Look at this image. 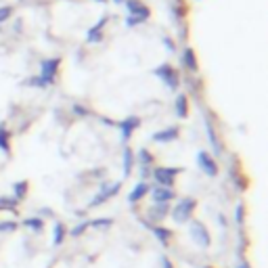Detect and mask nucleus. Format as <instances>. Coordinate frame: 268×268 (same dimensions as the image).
<instances>
[{
    "mask_svg": "<svg viewBox=\"0 0 268 268\" xmlns=\"http://www.w3.org/2000/svg\"><path fill=\"white\" fill-rule=\"evenodd\" d=\"M23 226H27V228H32V230H36V233H42L44 230V222H42V218H25L23 220Z\"/></svg>",
    "mask_w": 268,
    "mask_h": 268,
    "instance_id": "nucleus-24",
    "label": "nucleus"
},
{
    "mask_svg": "<svg viewBox=\"0 0 268 268\" xmlns=\"http://www.w3.org/2000/svg\"><path fill=\"white\" fill-rule=\"evenodd\" d=\"M27 86H38V88H46V84L40 80V76H34V78H29L27 82H25Z\"/></svg>",
    "mask_w": 268,
    "mask_h": 268,
    "instance_id": "nucleus-30",
    "label": "nucleus"
},
{
    "mask_svg": "<svg viewBox=\"0 0 268 268\" xmlns=\"http://www.w3.org/2000/svg\"><path fill=\"white\" fill-rule=\"evenodd\" d=\"M86 228H91V226H88V222H80L76 228H71V237H80Z\"/></svg>",
    "mask_w": 268,
    "mask_h": 268,
    "instance_id": "nucleus-27",
    "label": "nucleus"
},
{
    "mask_svg": "<svg viewBox=\"0 0 268 268\" xmlns=\"http://www.w3.org/2000/svg\"><path fill=\"white\" fill-rule=\"evenodd\" d=\"M197 164H199V168H201V172L205 176H210V178L218 176V164H216V159H214L207 151H199L197 153Z\"/></svg>",
    "mask_w": 268,
    "mask_h": 268,
    "instance_id": "nucleus-8",
    "label": "nucleus"
},
{
    "mask_svg": "<svg viewBox=\"0 0 268 268\" xmlns=\"http://www.w3.org/2000/svg\"><path fill=\"white\" fill-rule=\"evenodd\" d=\"M174 109H176V115H178V117H181V120H187V115H189V99H187V95H178V97H176Z\"/></svg>",
    "mask_w": 268,
    "mask_h": 268,
    "instance_id": "nucleus-18",
    "label": "nucleus"
},
{
    "mask_svg": "<svg viewBox=\"0 0 268 268\" xmlns=\"http://www.w3.org/2000/svg\"><path fill=\"white\" fill-rule=\"evenodd\" d=\"M65 235H67V228H65V224L57 222V224H55V228H52V245H55V247H59V245L63 243Z\"/></svg>",
    "mask_w": 268,
    "mask_h": 268,
    "instance_id": "nucleus-21",
    "label": "nucleus"
},
{
    "mask_svg": "<svg viewBox=\"0 0 268 268\" xmlns=\"http://www.w3.org/2000/svg\"><path fill=\"white\" fill-rule=\"evenodd\" d=\"M59 65H61V59H59V57H55V59H46V61L40 63V80H42L46 86L55 84Z\"/></svg>",
    "mask_w": 268,
    "mask_h": 268,
    "instance_id": "nucleus-4",
    "label": "nucleus"
},
{
    "mask_svg": "<svg viewBox=\"0 0 268 268\" xmlns=\"http://www.w3.org/2000/svg\"><path fill=\"white\" fill-rule=\"evenodd\" d=\"M195 207H197V201H195L193 197H185V199H181V201L176 203V207L172 210V220L178 222V224L189 222L191 216H193V212H195Z\"/></svg>",
    "mask_w": 268,
    "mask_h": 268,
    "instance_id": "nucleus-2",
    "label": "nucleus"
},
{
    "mask_svg": "<svg viewBox=\"0 0 268 268\" xmlns=\"http://www.w3.org/2000/svg\"><path fill=\"white\" fill-rule=\"evenodd\" d=\"M151 218L155 220V222H159V220H164L168 214H170V207H168V203H155V207H151Z\"/></svg>",
    "mask_w": 268,
    "mask_h": 268,
    "instance_id": "nucleus-20",
    "label": "nucleus"
},
{
    "mask_svg": "<svg viewBox=\"0 0 268 268\" xmlns=\"http://www.w3.org/2000/svg\"><path fill=\"white\" fill-rule=\"evenodd\" d=\"M164 44H166V48H168L170 52H174V50H176V46H174V40H170V38H164Z\"/></svg>",
    "mask_w": 268,
    "mask_h": 268,
    "instance_id": "nucleus-34",
    "label": "nucleus"
},
{
    "mask_svg": "<svg viewBox=\"0 0 268 268\" xmlns=\"http://www.w3.org/2000/svg\"><path fill=\"white\" fill-rule=\"evenodd\" d=\"M124 3H126V9H128L130 17H140V19H145V21L151 17L149 7L142 3V0H124Z\"/></svg>",
    "mask_w": 268,
    "mask_h": 268,
    "instance_id": "nucleus-10",
    "label": "nucleus"
},
{
    "mask_svg": "<svg viewBox=\"0 0 268 268\" xmlns=\"http://www.w3.org/2000/svg\"><path fill=\"white\" fill-rule=\"evenodd\" d=\"M237 268H249V264H247V262H241V264H239Z\"/></svg>",
    "mask_w": 268,
    "mask_h": 268,
    "instance_id": "nucleus-36",
    "label": "nucleus"
},
{
    "mask_svg": "<svg viewBox=\"0 0 268 268\" xmlns=\"http://www.w3.org/2000/svg\"><path fill=\"white\" fill-rule=\"evenodd\" d=\"M151 191V199H153V203H170L174 197H176V193H174V189H170V187H151L149 189Z\"/></svg>",
    "mask_w": 268,
    "mask_h": 268,
    "instance_id": "nucleus-11",
    "label": "nucleus"
},
{
    "mask_svg": "<svg viewBox=\"0 0 268 268\" xmlns=\"http://www.w3.org/2000/svg\"><path fill=\"white\" fill-rule=\"evenodd\" d=\"M11 15H13V7H0V23L7 21Z\"/></svg>",
    "mask_w": 268,
    "mask_h": 268,
    "instance_id": "nucleus-28",
    "label": "nucleus"
},
{
    "mask_svg": "<svg viewBox=\"0 0 268 268\" xmlns=\"http://www.w3.org/2000/svg\"><path fill=\"white\" fill-rule=\"evenodd\" d=\"M151 230H153V235L157 237V241L162 245L170 243V239H172V230L170 228H166V226H151Z\"/></svg>",
    "mask_w": 268,
    "mask_h": 268,
    "instance_id": "nucleus-19",
    "label": "nucleus"
},
{
    "mask_svg": "<svg viewBox=\"0 0 268 268\" xmlns=\"http://www.w3.org/2000/svg\"><path fill=\"white\" fill-rule=\"evenodd\" d=\"M149 189H151V187H149L147 183H142V181H140V183H138V185H136V187L130 191V195H128V201H130V203H136V201H140V199H142V197H145V195L149 193Z\"/></svg>",
    "mask_w": 268,
    "mask_h": 268,
    "instance_id": "nucleus-17",
    "label": "nucleus"
},
{
    "mask_svg": "<svg viewBox=\"0 0 268 268\" xmlns=\"http://www.w3.org/2000/svg\"><path fill=\"white\" fill-rule=\"evenodd\" d=\"M162 264H164V268H174V266H172V262H170L168 258H164V260H162Z\"/></svg>",
    "mask_w": 268,
    "mask_h": 268,
    "instance_id": "nucleus-35",
    "label": "nucleus"
},
{
    "mask_svg": "<svg viewBox=\"0 0 268 268\" xmlns=\"http://www.w3.org/2000/svg\"><path fill=\"white\" fill-rule=\"evenodd\" d=\"M9 130H7V126L5 124H0V151H5L7 155L11 153V142H9Z\"/></svg>",
    "mask_w": 268,
    "mask_h": 268,
    "instance_id": "nucleus-22",
    "label": "nucleus"
},
{
    "mask_svg": "<svg viewBox=\"0 0 268 268\" xmlns=\"http://www.w3.org/2000/svg\"><path fill=\"white\" fill-rule=\"evenodd\" d=\"M134 162L138 164L142 176H149L151 170H153V164H155V157H153V153H149L147 149H138V153L134 155Z\"/></svg>",
    "mask_w": 268,
    "mask_h": 268,
    "instance_id": "nucleus-9",
    "label": "nucleus"
},
{
    "mask_svg": "<svg viewBox=\"0 0 268 268\" xmlns=\"http://www.w3.org/2000/svg\"><path fill=\"white\" fill-rule=\"evenodd\" d=\"M11 233V230H17V222H0V233Z\"/></svg>",
    "mask_w": 268,
    "mask_h": 268,
    "instance_id": "nucleus-29",
    "label": "nucleus"
},
{
    "mask_svg": "<svg viewBox=\"0 0 268 268\" xmlns=\"http://www.w3.org/2000/svg\"><path fill=\"white\" fill-rule=\"evenodd\" d=\"M183 67L189 69V71H193V74L199 69L197 57H195V50H193L191 46H185V50H183Z\"/></svg>",
    "mask_w": 268,
    "mask_h": 268,
    "instance_id": "nucleus-15",
    "label": "nucleus"
},
{
    "mask_svg": "<svg viewBox=\"0 0 268 268\" xmlns=\"http://www.w3.org/2000/svg\"><path fill=\"white\" fill-rule=\"evenodd\" d=\"M191 230V237H193V241L197 243L199 247H210V243H212V237H210V233H207V228L201 224V222H197V220H193L191 222V226H189Z\"/></svg>",
    "mask_w": 268,
    "mask_h": 268,
    "instance_id": "nucleus-6",
    "label": "nucleus"
},
{
    "mask_svg": "<svg viewBox=\"0 0 268 268\" xmlns=\"http://www.w3.org/2000/svg\"><path fill=\"white\" fill-rule=\"evenodd\" d=\"M205 130H207L210 142H212V147H214V153L220 155V153H222V147H220V140L216 138V128H214V124H212L210 117H205Z\"/></svg>",
    "mask_w": 268,
    "mask_h": 268,
    "instance_id": "nucleus-16",
    "label": "nucleus"
},
{
    "mask_svg": "<svg viewBox=\"0 0 268 268\" xmlns=\"http://www.w3.org/2000/svg\"><path fill=\"white\" fill-rule=\"evenodd\" d=\"M111 224H113L111 218H95V220L88 222V226H93V228H109Z\"/></svg>",
    "mask_w": 268,
    "mask_h": 268,
    "instance_id": "nucleus-25",
    "label": "nucleus"
},
{
    "mask_svg": "<svg viewBox=\"0 0 268 268\" xmlns=\"http://www.w3.org/2000/svg\"><path fill=\"white\" fill-rule=\"evenodd\" d=\"M205 268H210V266H205Z\"/></svg>",
    "mask_w": 268,
    "mask_h": 268,
    "instance_id": "nucleus-38",
    "label": "nucleus"
},
{
    "mask_svg": "<svg viewBox=\"0 0 268 268\" xmlns=\"http://www.w3.org/2000/svg\"><path fill=\"white\" fill-rule=\"evenodd\" d=\"M178 136H181V128H178V126H170V128H164V130L155 132L151 138H153V142H162V145H166V142L176 140Z\"/></svg>",
    "mask_w": 268,
    "mask_h": 268,
    "instance_id": "nucleus-12",
    "label": "nucleus"
},
{
    "mask_svg": "<svg viewBox=\"0 0 268 268\" xmlns=\"http://www.w3.org/2000/svg\"><path fill=\"white\" fill-rule=\"evenodd\" d=\"M153 74L164 82V86H168L170 91H176L178 88V74H176V69L170 65V63H164V65H159L153 69Z\"/></svg>",
    "mask_w": 268,
    "mask_h": 268,
    "instance_id": "nucleus-3",
    "label": "nucleus"
},
{
    "mask_svg": "<svg viewBox=\"0 0 268 268\" xmlns=\"http://www.w3.org/2000/svg\"><path fill=\"white\" fill-rule=\"evenodd\" d=\"M27 189H29V183H27V181L15 183V185H13V193H15L13 197H15V199H19V201H21V199H25V195H27Z\"/></svg>",
    "mask_w": 268,
    "mask_h": 268,
    "instance_id": "nucleus-23",
    "label": "nucleus"
},
{
    "mask_svg": "<svg viewBox=\"0 0 268 268\" xmlns=\"http://www.w3.org/2000/svg\"><path fill=\"white\" fill-rule=\"evenodd\" d=\"M107 19H109V17H103V19H99L91 29H88V34H86V42L88 44H95V42L103 40V29L107 25Z\"/></svg>",
    "mask_w": 268,
    "mask_h": 268,
    "instance_id": "nucleus-13",
    "label": "nucleus"
},
{
    "mask_svg": "<svg viewBox=\"0 0 268 268\" xmlns=\"http://www.w3.org/2000/svg\"><path fill=\"white\" fill-rule=\"evenodd\" d=\"M74 111H76L78 115H88V113H91V111H88L86 107H82V105H74Z\"/></svg>",
    "mask_w": 268,
    "mask_h": 268,
    "instance_id": "nucleus-32",
    "label": "nucleus"
},
{
    "mask_svg": "<svg viewBox=\"0 0 268 268\" xmlns=\"http://www.w3.org/2000/svg\"><path fill=\"white\" fill-rule=\"evenodd\" d=\"M136 166L134 162V151L128 147V145H124L122 149V168H124V178H128L132 174V168Z\"/></svg>",
    "mask_w": 268,
    "mask_h": 268,
    "instance_id": "nucleus-14",
    "label": "nucleus"
},
{
    "mask_svg": "<svg viewBox=\"0 0 268 268\" xmlns=\"http://www.w3.org/2000/svg\"><path fill=\"white\" fill-rule=\"evenodd\" d=\"M140 23H145V19H140V17H130V15H128L126 27H134V25H140Z\"/></svg>",
    "mask_w": 268,
    "mask_h": 268,
    "instance_id": "nucleus-31",
    "label": "nucleus"
},
{
    "mask_svg": "<svg viewBox=\"0 0 268 268\" xmlns=\"http://www.w3.org/2000/svg\"><path fill=\"white\" fill-rule=\"evenodd\" d=\"M120 191H122V181H117V183H113V185H103V189L95 195V199L91 201V207H99L101 203L109 201L113 195H117Z\"/></svg>",
    "mask_w": 268,
    "mask_h": 268,
    "instance_id": "nucleus-5",
    "label": "nucleus"
},
{
    "mask_svg": "<svg viewBox=\"0 0 268 268\" xmlns=\"http://www.w3.org/2000/svg\"><path fill=\"white\" fill-rule=\"evenodd\" d=\"M113 3H115V5H122V3H124V0H113Z\"/></svg>",
    "mask_w": 268,
    "mask_h": 268,
    "instance_id": "nucleus-37",
    "label": "nucleus"
},
{
    "mask_svg": "<svg viewBox=\"0 0 268 268\" xmlns=\"http://www.w3.org/2000/svg\"><path fill=\"white\" fill-rule=\"evenodd\" d=\"M235 220H239V222L243 220V205H241V203L237 205V212H235Z\"/></svg>",
    "mask_w": 268,
    "mask_h": 268,
    "instance_id": "nucleus-33",
    "label": "nucleus"
},
{
    "mask_svg": "<svg viewBox=\"0 0 268 268\" xmlns=\"http://www.w3.org/2000/svg\"><path fill=\"white\" fill-rule=\"evenodd\" d=\"M117 126H120V134H122L124 145H128V140L132 138L134 130L140 126V120H138V115H128V117H124Z\"/></svg>",
    "mask_w": 268,
    "mask_h": 268,
    "instance_id": "nucleus-7",
    "label": "nucleus"
},
{
    "mask_svg": "<svg viewBox=\"0 0 268 268\" xmlns=\"http://www.w3.org/2000/svg\"><path fill=\"white\" fill-rule=\"evenodd\" d=\"M17 205H19V199H15V197H0V207H3V210H15Z\"/></svg>",
    "mask_w": 268,
    "mask_h": 268,
    "instance_id": "nucleus-26",
    "label": "nucleus"
},
{
    "mask_svg": "<svg viewBox=\"0 0 268 268\" xmlns=\"http://www.w3.org/2000/svg\"><path fill=\"white\" fill-rule=\"evenodd\" d=\"M183 172V168H168V166H157L151 170V176H153V181L157 187H170L174 185L176 181V176Z\"/></svg>",
    "mask_w": 268,
    "mask_h": 268,
    "instance_id": "nucleus-1",
    "label": "nucleus"
}]
</instances>
